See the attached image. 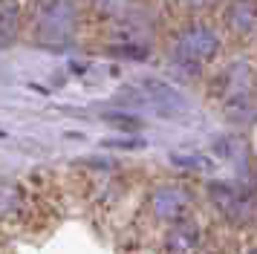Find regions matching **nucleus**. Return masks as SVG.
Returning <instances> with one entry per match:
<instances>
[{
    "label": "nucleus",
    "instance_id": "f257e3e1",
    "mask_svg": "<svg viewBox=\"0 0 257 254\" xmlns=\"http://www.w3.org/2000/svg\"><path fill=\"white\" fill-rule=\"evenodd\" d=\"M217 52H220V35L205 23H191L174 41V61L188 72H199L202 67H208Z\"/></svg>",
    "mask_w": 257,
    "mask_h": 254
},
{
    "label": "nucleus",
    "instance_id": "f03ea898",
    "mask_svg": "<svg viewBox=\"0 0 257 254\" xmlns=\"http://www.w3.org/2000/svg\"><path fill=\"white\" fill-rule=\"evenodd\" d=\"M222 21L234 38H248L257 29V0H234Z\"/></svg>",
    "mask_w": 257,
    "mask_h": 254
},
{
    "label": "nucleus",
    "instance_id": "20e7f679",
    "mask_svg": "<svg viewBox=\"0 0 257 254\" xmlns=\"http://www.w3.org/2000/svg\"><path fill=\"white\" fill-rule=\"evenodd\" d=\"M182 3H185L188 9H205V6L214 3V0H182Z\"/></svg>",
    "mask_w": 257,
    "mask_h": 254
},
{
    "label": "nucleus",
    "instance_id": "7ed1b4c3",
    "mask_svg": "<svg viewBox=\"0 0 257 254\" xmlns=\"http://www.w3.org/2000/svg\"><path fill=\"white\" fill-rule=\"evenodd\" d=\"M199 245V228L197 222L191 219H179L171 225V234H168V242H165V254H197Z\"/></svg>",
    "mask_w": 257,
    "mask_h": 254
}]
</instances>
